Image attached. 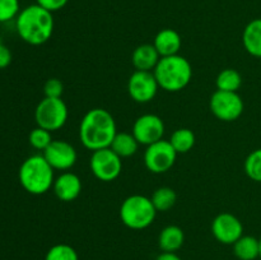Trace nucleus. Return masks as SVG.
<instances>
[{
  "mask_svg": "<svg viewBox=\"0 0 261 260\" xmlns=\"http://www.w3.org/2000/svg\"><path fill=\"white\" fill-rule=\"evenodd\" d=\"M116 134V121L105 109L89 110L79 125V138L82 144L92 152L109 148Z\"/></svg>",
  "mask_w": 261,
  "mask_h": 260,
  "instance_id": "nucleus-1",
  "label": "nucleus"
},
{
  "mask_svg": "<svg viewBox=\"0 0 261 260\" xmlns=\"http://www.w3.org/2000/svg\"><path fill=\"white\" fill-rule=\"evenodd\" d=\"M53 13L38 4H32L20 9L15 18V28L24 42L38 46L47 42L54 32Z\"/></svg>",
  "mask_w": 261,
  "mask_h": 260,
  "instance_id": "nucleus-2",
  "label": "nucleus"
},
{
  "mask_svg": "<svg viewBox=\"0 0 261 260\" xmlns=\"http://www.w3.org/2000/svg\"><path fill=\"white\" fill-rule=\"evenodd\" d=\"M18 178L27 193L42 195L54 185V168L48 165L42 154H35L25 158L18 171Z\"/></svg>",
  "mask_w": 261,
  "mask_h": 260,
  "instance_id": "nucleus-3",
  "label": "nucleus"
},
{
  "mask_svg": "<svg viewBox=\"0 0 261 260\" xmlns=\"http://www.w3.org/2000/svg\"><path fill=\"white\" fill-rule=\"evenodd\" d=\"M160 88L167 92L182 91L193 78V68L188 59L181 55L161 58L153 70Z\"/></svg>",
  "mask_w": 261,
  "mask_h": 260,
  "instance_id": "nucleus-4",
  "label": "nucleus"
},
{
  "mask_svg": "<svg viewBox=\"0 0 261 260\" xmlns=\"http://www.w3.org/2000/svg\"><path fill=\"white\" fill-rule=\"evenodd\" d=\"M155 211L150 198L144 195H130L120 206V218L126 227L132 229H144L154 222Z\"/></svg>",
  "mask_w": 261,
  "mask_h": 260,
  "instance_id": "nucleus-5",
  "label": "nucleus"
},
{
  "mask_svg": "<svg viewBox=\"0 0 261 260\" xmlns=\"http://www.w3.org/2000/svg\"><path fill=\"white\" fill-rule=\"evenodd\" d=\"M68 106L61 98L43 97L35 110V120L37 126L48 132L61 129L68 120Z\"/></svg>",
  "mask_w": 261,
  "mask_h": 260,
  "instance_id": "nucleus-6",
  "label": "nucleus"
},
{
  "mask_svg": "<svg viewBox=\"0 0 261 260\" xmlns=\"http://www.w3.org/2000/svg\"><path fill=\"white\" fill-rule=\"evenodd\" d=\"M211 111L217 119L231 122L239 119L244 112V99L237 92H226L217 89L209 101Z\"/></svg>",
  "mask_w": 261,
  "mask_h": 260,
  "instance_id": "nucleus-7",
  "label": "nucleus"
},
{
  "mask_svg": "<svg viewBox=\"0 0 261 260\" xmlns=\"http://www.w3.org/2000/svg\"><path fill=\"white\" fill-rule=\"evenodd\" d=\"M89 167L98 180L110 183L116 180L121 173L122 161L110 147L102 148L92 153Z\"/></svg>",
  "mask_w": 261,
  "mask_h": 260,
  "instance_id": "nucleus-8",
  "label": "nucleus"
},
{
  "mask_svg": "<svg viewBox=\"0 0 261 260\" xmlns=\"http://www.w3.org/2000/svg\"><path fill=\"white\" fill-rule=\"evenodd\" d=\"M177 152L170 140H158L148 145L144 153V165L152 173H165L175 165Z\"/></svg>",
  "mask_w": 261,
  "mask_h": 260,
  "instance_id": "nucleus-9",
  "label": "nucleus"
},
{
  "mask_svg": "<svg viewBox=\"0 0 261 260\" xmlns=\"http://www.w3.org/2000/svg\"><path fill=\"white\" fill-rule=\"evenodd\" d=\"M158 82L153 71L135 70L127 82L129 96L138 103H148L157 94Z\"/></svg>",
  "mask_w": 261,
  "mask_h": 260,
  "instance_id": "nucleus-10",
  "label": "nucleus"
},
{
  "mask_svg": "<svg viewBox=\"0 0 261 260\" xmlns=\"http://www.w3.org/2000/svg\"><path fill=\"white\" fill-rule=\"evenodd\" d=\"M132 133L139 144L148 147V145L163 139L165 124L158 115L145 114L135 120Z\"/></svg>",
  "mask_w": 261,
  "mask_h": 260,
  "instance_id": "nucleus-11",
  "label": "nucleus"
},
{
  "mask_svg": "<svg viewBox=\"0 0 261 260\" xmlns=\"http://www.w3.org/2000/svg\"><path fill=\"white\" fill-rule=\"evenodd\" d=\"M212 233L221 244L233 245L244 235V226L232 213H221L213 219Z\"/></svg>",
  "mask_w": 261,
  "mask_h": 260,
  "instance_id": "nucleus-12",
  "label": "nucleus"
},
{
  "mask_svg": "<svg viewBox=\"0 0 261 260\" xmlns=\"http://www.w3.org/2000/svg\"><path fill=\"white\" fill-rule=\"evenodd\" d=\"M42 155L54 170H70L76 162V150L66 140H53Z\"/></svg>",
  "mask_w": 261,
  "mask_h": 260,
  "instance_id": "nucleus-13",
  "label": "nucleus"
},
{
  "mask_svg": "<svg viewBox=\"0 0 261 260\" xmlns=\"http://www.w3.org/2000/svg\"><path fill=\"white\" fill-rule=\"evenodd\" d=\"M54 193L60 200L73 201L81 195L82 181L75 173L63 172L54 181Z\"/></svg>",
  "mask_w": 261,
  "mask_h": 260,
  "instance_id": "nucleus-14",
  "label": "nucleus"
},
{
  "mask_svg": "<svg viewBox=\"0 0 261 260\" xmlns=\"http://www.w3.org/2000/svg\"><path fill=\"white\" fill-rule=\"evenodd\" d=\"M161 55L158 54L154 45L150 43H143L138 46L132 55V63L135 70L140 71H153L160 61Z\"/></svg>",
  "mask_w": 261,
  "mask_h": 260,
  "instance_id": "nucleus-15",
  "label": "nucleus"
},
{
  "mask_svg": "<svg viewBox=\"0 0 261 260\" xmlns=\"http://www.w3.org/2000/svg\"><path fill=\"white\" fill-rule=\"evenodd\" d=\"M153 45L157 48L161 58H165V56L177 55L181 46H182V40H181V36L178 35V32H176L175 30L165 28L157 33Z\"/></svg>",
  "mask_w": 261,
  "mask_h": 260,
  "instance_id": "nucleus-16",
  "label": "nucleus"
},
{
  "mask_svg": "<svg viewBox=\"0 0 261 260\" xmlns=\"http://www.w3.org/2000/svg\"><path fill=\"white\" fill-rule=\"evenodd\" d=\"M185 242V233L182 228L171 224L165 227L158 236V245L163 252H176Z\"/></svg>",
  "mask_w": 261,
  "mask_h": 260,
  "instance_id": "nucleus-17",
  "label": "nucleus"
},
{
  "mask_svg": "<svg viewBox=\"0 0 261 260\" xmlns=\"http://www.w3.org/2000/svg\"><path fill=\"white\" fill-rule=\"evenodd\" d=\"M242 43L250 55L261 58V18L247 23L242 33Z\"/></svg>",
  "mask_w": 261,
  "mask_h": 260,
  "instance_id": "nucleus-18",
  "label": "nucleus"
},
{
  "mask_svg": "<svg viewBox=\"0 0 261 260\" xmlns=\"http://www.w3.org/2000/svg\"><path fill=\"white\" fill-rule=\"evenodd\" d=\"M233 252L240 260H256L260 257L259 239L249 235H242L233 244Z\"/></svg>",
  "mask_w": 261,
  "mask_h": 260,
  "instance_id": "nucleus-19",
  "label": "nucleus"
},
{
  "mask_svg": "<svg viewBox=\"0 0 261 260\" xmlns=\"http://www.w3.org/2000/svg\"><path fill=\"white\" fill-rule=\"evenodd\" d=\"M139 143L135 139V137L133 135V133H117L115 135L114 140H112L111 148L115 153H116L119 157L126 158L130 155H134L137 153L138 147H139Z\"/></svg>",
  "mask_w": 261,
  "mask_h": 260,
  "instance_id": "nucleus-20",
  "label": "nucleus"
},
{
  "mask_svg": "<svg viewBox=\"0 0 261 260\" xmlns=\"http://www.w3.org/2000/svg\"><path fill=\"white\" fill-rule=\"evenodd\" d=\"M216 86L218 91L237 92L242 86V76L236 69H223L216 79Z\"/></svg>",
  "mask_w": 261,
  "mask_h": 260,
  "instance_id": "nucleus-21",
  "label": "nucleus"
},
{
  "mask_svg": "<svg viewBox=\"0 0 261 260\" xmlns=\"http://www.w3.org/2000/svg\"><path fill=\"white\" fill-rule=\"evenodd\" d=\"M170 143L175 148L177 154L178 153H188L195 145V134L193 133V130L181 127V129L173 132L170 138Z\"/></svg>",
  "mask_w": 261,
  "mask_h": 260,
  "instance_id": "nucleus-22",
  "label": "nucleus"
},
{
  "mask_svg": "<svg viewBox=\"0 0 261 260\" xmlns=\"http://www.w3.org/2000/svg\"><path fill=\"white\" fill-rule=\"evenodd\" d=\"M150 200H152L155 211L167 212V211H170V209L176 204L177 195H176V193L173 189L167 188V186H163V188L157 189V190L153 193Z\"/></svg>",
  "mask_w": 261,
  "mask_h": 260,
  "instance_id": "nucleus-23",
  "label": "nucleus"
},
{
  "mask_svg": "<svg viewBox=\"0 0 261 260\" xmlns=\"http://www.w3.org/2000/svg\"><path fill=\"white\" fill-rule=\"evenodd\" d=\"M45 260H79L78 252L68 244H56L46 252Z\"/></svg>",
  "mask_w": 261,
  "mask_h": 260,
  "instance_id": "nucleus-24",
  "label": "nucleus"
},
{
  "mask_svg": "<svg viewBox=\"0 0 261 260\" xmlns=\"http://www.w3.org/2000/svg\"><path fill=\"white\" fill-rule=\"evenodd\" d=\"M245 172L252 181L261 183V148L250 153L245 160Z\"/></svg>",
  "mask_w": 261,
  "mask_h": 260,
  "instance_id": "nucleus-25",
  "label": "nucleus"
},
{
  "mask_svg": "<svg viewBox=\"0 0 261 260\" xmlns=\"http://www.w3.org/2000/svg\"><path fill=\"white\" fill-rule=\"evenodd\" d=\"M53 137H51V132L43 129V127H35L33 130H31L30 135H28V142L32 145L35 149L37 150H45L46 148L50 145V143L53 142Z\"/></svg>",
  "mask_w": 261,
  "mask_h": 260,
  "instance_id": "nucleus-26",
  "label": "nucleus"
},
{
  "mask_svg": "<svg viewBox=\"0 0 261 260\" xmlns=\"http://www.w3.org/2000/svg\"><path fill=\"white\" fill-rule=\"evenodd\" d=\"M19 12V0H0V23L15 19Z\"/></svg>",
  "mask_w": 261,
  "mask_h": 260,
  "instance_id": "nucleus-27",
  "label": "nucleus"
},
{
  "mask_svg": "<svg viewBox=\"0 0 261 260\" xmlns=\"http://www.w3.org/2000/svg\"><path fill=\"white\" fill-rule=\"evenodd\" d=\"M63 92L64 86L63 83H61L60 79L58 78L47 79L45 86H43V93H45V97H50V98H61Z\"/></svg>",
  "mask_w": 261,
  "mask_h": 260,
  "instance_id": "nucleus-28",
  "label": "nucleus"
},
{
  "mask_svg": "<svg viewBox=\"0 0 261 260\" xmlns=\"http://www.w3.org/2000/svg\"><path fill=\"white\" fill-rule=\"evenodd\" d=\"M68 3L69 0H36V4L45 8L46 10H48V12L51 13L63 9Z\"/></svg>",
  "mask_w": 261,
  "mask_h": 260,
  "instance_id": "nucleus-29",
  "label": "nucleus"
},
{
  "mask_svg": "<svg viewBox=\"0 0 261 260\" xmlns=\"http://www.w3.org/2000/svg\"><path fill=\"white\" fill-rule=\"evenodd\" d=\"M12 63V53L5 45H0V69H5Z\"/></svg>",
  "mask_w": 261,
  "mask_h": 260,
  "instance_id": "nucleus-30",
  "label": "nucleus"
},
{
  "mask_svg": "<svg viewBox=\"0 0 261 260\" xmlns=\"http://www.w3.org/2000/svg\"><path fill=\"white\" fill-rule=\"evenodd\" d=\"M155 260H181V257L176 252H162L155 257Z\"/></svg>",
  "mask_w": 261,
  "mask_h": 260,
  "instance_id": "nucleus-31",
  "label": "nucleus"
},
{
  "mask_svg": "<svg viewBox=\"0 0 261 260\" xmlns=\"http://www.w3.org/2000/svg\"><path fill=\"white\" fill-rule=\"evenodd\" d=\"M259 241H260V259H261V236H260Z\"/></svg>",
  "mask_w": 261,
  "mask_h": 260,
  "instance_id": "nucleus-32",
  "label": "nucleus"
},
{
  "mask_svg": "<svg viewBox=\"0 0 261 260\" xmlns=\"http://www.w3.org/2000/svg\"><path fill=\"white\" fill-rule=\"evenodd\" d=\"M2 43H3V42H2V38H0V45H2Z\"/></svg>",
  "mask_w": 261,
  "mask_h": 260,
  "instance_id": "nucleus-33",
  "label": "nucleus"
},
{
  "mask_svg": "<svg viewBox=\"0 0 261 260\" xmlns=\"http://www.w3.org/2000/svg\"><path fill=\"white\" fill-rule=\"evenodd\" d=\"M260 260H261V259H260Z\"/></svg>",
  "mask_w": 261,
  "mask_h": 260,
  "instance_id": "nucleus-34",
  "label": "nucleus"
}]
</instances>
